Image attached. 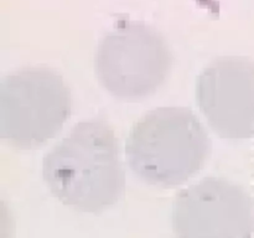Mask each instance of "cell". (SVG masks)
Returning <instances> with one entry per match:
<instances>
[{"instance_id":"obj_1","label":"cell","mask_w":254,"mask_h":238,"mask_svg":"<svg viewBox=\"0 0 254 238\" xmlns=\"http://www.w3.org/2000/svg\"><path fill=\"white\" fill-rule=\"evenodd\" d=\"M42 176L60 202L79 212L101 213L116 205L126 175L113 126L101 119L76 124L45 155Z\"/></svg>"},{"instance_id":"obj_2","label":"cell","mask_w":254,"mask_h":238,"mask_svg":"<svg viewBox=\"0 0 254 238\" xmlns=\"http://www.w3.org/2000/svg\"><path fill=\"white\" fill-rule=\"evenodd\" d=\"M211 141L192 111L163 107L144 114L130 129L126 155L131 170L149 185L175 187L207 163Z\"/></svg>"},{"instance_id":"obj_3","label":"cell","mask_w":254,"mask_h":238,"mask_svg":"<svg viewBox=\"0 0 254 238\" xmlns=\"http://www.w3.org/2000/svg\"><path fill=\"white\" fill-rule=\"evenodd\" d=\"M64 77L45 66L7 74L0 86V136L17 150H31L57 135L71 116Z\"/></svg>"},{"instance_id":"obj_4","label":"cell","mask_w":254,"mask_h":238,"mask_svg":"<svg viewBox=\"0 0 254 238\" xmlns=\"http://www.w3.org/2000/svg\"><path fill=\"white\" fill-rule=\"evenodd\" d=\"M171 66L173 55L163 35L136 21L117 25L102 39L94 56L99 83L124 101H139L155 93Z\"/></svg>"},{"instance_id":"obj_5","label":"cell","mask_w":254,"mask_h":238,"mask_svg":"<svg viewBox=\"0 0 254 238\" xmlns=\"http://www.w3.org/2000/svg\"><path fill=\"white\" fill-rule=\"evenodd\" d=\"M171 226L175 238H252L254 197L222 178H206L176 193Z\"/></svg>"},{"instance_id":"obj_6","label":"cell","mask_w":254,"mask_h":238,"mask_svg":"<svg viewBox=\"0 0 254 238\" xmlns=\"http://www.w3.org/2000/svg\"><path fill=\"white\" fill-rule=\"evenodd\" d=\"M196 102L217 135L254 136V62L223 56L203 68L196 83Z\"/></svg>"}]
</instances>
